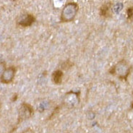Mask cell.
I'll list each match as a JSON object with an SVG mask.
<instances>
[{
  "mask_svg": "<svg viewBox=\"0 0 133 133\" xmlns=\"http://www.w3.org/2000/svg\"><path fill=\"white\" fill-rule=\"evenodd\" d=\"M35 21H36V17L32 14L25 13L18 17L16 22L17 25L25 28V27L31 26L35 23Z\"/></svg>",
  "mask_w": 133,
  "mask_h": 133,
  "instance_id": "obj_4",
  "label": "cell"
},
{
  "mask_svg": "<svg viewBox=\"0 0 133 133\" xmlns=\"http://www.w3.org/2000/svg\"><path fill=\"white\" fill-rule=\"evenodd\" d=\"M110 72L122 80H126L130 73V66L125 60H122L111 68Z\"/></svg>",
  "mask_w": 133,
  "mask_h": 133,
  "instance_id": "obj_2",
  "label": "cell"
},
{
  "mask_svg": "<svg viewBox=\"0 0 133 133\" xmlns=\"http://www.w3.org/2000/svg\"><path fill=\"white\" fill-rule=\"evenodd\" d=\"M62 77H63V73L61 70H57L54 72L52 75V80L56 85H59L62 83Z\"/></svg>",
  "mask_w": 133,
  "mask_h": 133,
  "instance_id": "obj_8",
  "label": "cell"
},
{
  "mask_svg": "<svg viewBox=\"0 0 133 133\" xmlns=\"http://www.w3.org/2000/svg\"><path fill=\"white\" fill-rule=\"evenodd\" d=\"M111 8H112L111 2H107L103 4L100 8V16L103 18H109L111 17Z\"/></svg>",
  "mask_w": 133,
  "mask_h": 133,
  "instance_id": "obj_6",
  "label": "cell"
},
{
  "mask_svg": "<svg viewBox=\"0 0 133 133\" xmlns=\"http://www.w3.org/2000/svg\"><path fill=\"white\" fill-rule=\"evenodd\" d=\"M33 110L31 106L28 103H23L19 109V119L20 121L27 119L33 115Z\"/></svg>",
  "mask_w": 133,
  "mask_h": 133,
  "instance_id": "obj_5",
  "label": "cell"
},
{
  "mask_svg": "<svg viewBox=\"0 0 133 133\" xmlns=\"http://www.w3.org/2000/svg\"><path fill=\"white\" fill-rule=\"evenodd\" d=\"M78 96L77 94L74 92H70L67 94H66L65 98H64V102L67 104V105H70V106H73L75 103H77L78 101Z\"/></svg>",
  "mask_w": 133,
  "mask_h": 133,
  "instance_id": "obj_7",
  "label": "cell"
},
{
  "mask_svg": "<svg viewBox=\"0 0 133 133\" xmlns=\"http://www.w3.org/2000/svg\"><path fill=\"white\" fill-rule=\"evenodd\" d=\"M127 19L129 21L133 20V6L127 8Z\"/></svg>",
  "mask_w": 133,
  "mask_h": 133,
  "instance_id": "obj_9",
  "label": "cell"
},
{
  "mask_svg": "<svg viewBox=\"0 0 133 133\" xmlns=\"http://www.w3.org/2000/svg\"><path fill=\"white\" fill-rule=\"evenodd\" d=\"M79 10V6L76 2H69L64 5L62 9L60 22L61 23H69L72 21L76 17L77 13Z\"/></svg>",
  "mask_w": 133,
  "mask_h": 133,
  "instance_id": "obj_1",
  "label": "cell"
},
{
  "mask_svg": "<svg viewBox=\"0 0 133 133\" xmlns=\"http://www.w3.org/2000/svg\"><path fill=\"white\" fill-rule=\"evenodd\" d=\"M16 74V68L13 66L7 67L0 77V81L3 84H10L13 81Z\"/></svg>",
  "mask_w": 133,
  "mask_h": 133,
  "instance_id": "obj_3",
  "label": "cell"
},
{
  "mask_svg": "<svg viewBox=\"0 0 133 133\" xmlns=\"http://www.w3.org/2000/svg\"><path fill=\"white\" fill-rule=\"evenodd\" d=\"M5 69H6V64H5V63L4 62H1L0 61V77L2 75Z\"/></svg>",
  "mask_w": 133,
  "mask_h": 133,
  "instance_id": "obj_10",
  "label": "cell"
}]
</instances>
